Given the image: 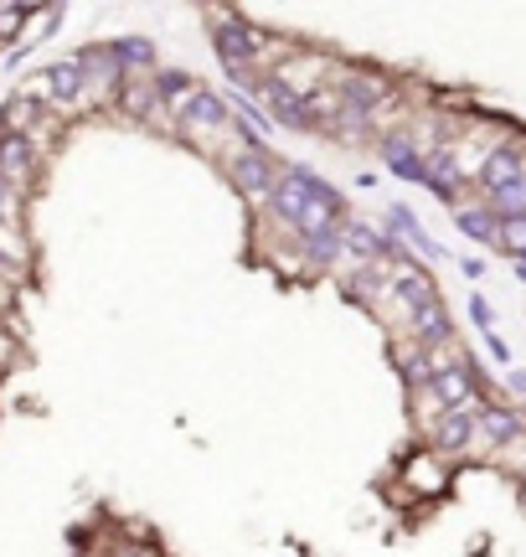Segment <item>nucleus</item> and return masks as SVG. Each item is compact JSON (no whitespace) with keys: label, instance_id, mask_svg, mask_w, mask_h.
<instances>
[{"label":"nucleus","instance_id":"dca6fc26","mask_svg":"<svg viewBox=\"0 0 526 557\" xmlns=\"http://www.w3.org/2000/svg\"><path fill=\"white\" fill-rule=\"evenodd\" d=\"M480 201H486L496 218H526V176L511 181V186H501V191H486Z\"/></svg>","mask_w":526,"mask_h":557},{"label":"nucleus","instance_id":"1a4fd4ad","mask_svg":"<svg viewBox=\"0 0 526 557\" xmlns=\"http://www.w3.org/2000/svg\"><path fill=\"white\" fill-rule=\"evenodd\" d=\"M526 176V139L511 135V139H496L486 150V160H480V171H475V186L480 191H501V186H511V181Z\"/></svg>","mask_w":526,"mask_h":557},{"label":"nucleus","instance_id":"2eb2a0df","mask_svg":"<svg viewBox=\"0 0 526 557\" xmlns=\"http://www.w3.org/2000/svg\"><path fill=\"white\" fill-rule=\"evenodd\" d=\"M197 88V73H181V67H155V94H161V103L176 114L181 109V99Z\"/></svg>","mask_w":526,"mask_h":557},{"label":"nucleus","instance_id":"423d86ee","mask_svg":"<svg viewBox=\"0 0 526 557\" xmlns=\"http://www.w3.org/2000/svg\"><path fill=\"white\" fill-rule=\"evenodd\" d=\"M181 129H197V135H223V129H233V103H227V94L197 83L181 99V109H176V135H181Z\"/></svg>","mask_w":526,"mask_h":557},{"label":"nucleus","instance_id":"4468645a","mask_svg":"<svg viewBox=\"0 0 526 557\" xmlns=\"http://www.w3.org/2000/svg\"><path fill=\"white\" fill-rule=\"evenodd\" d=\"M109 47H114L124 73H155V41L150 37H114Z\"/></svg>","mask_w":526,"mask_h":557},{"label":"nucleus","instance_id":"bb28decb","mask_svg":"<svg viewBox=\"0 0 526 557\" xmlns=\"http://www.w3.org/2000/svg\"><path fill=\"white\" fill-rule=\"evenodd\" d=\"M202 5H223V0H202Z\"/></svg>","mask_w":526,"mask_h":557},{"label":"nucleus","instance_id":"39448f33","mask_svg":"<svg viewBox=\"0 0 526 557\" xmlns=\"http://www.w3.org/2000/svg\"><path fill=\"white\" fill-rule=\"evenodd\" d=\"M424 444L434 455H444L449 465H465V459L480 455V423H475V408L469 413H439L434 429L424 434Z\"/></svg>","mask_w":526,"mask_h":557},{"label":"nucleus","instance_id":"412c9836","mask_svg":"<svg viewBox=\"0 0 526 557\" xmlns=\"http://www.w3.org/2000/svg\"><path fill=\"white\" fill-rule=\"evenodd\" d=\"M469 325L475 331H496V305L486 295H469Z\"/></svg>","mask_w":526,"mask_h":557},{"label":"nucleus","instance_id":"f03ea898","mask_svg":"<svg viewBox=\"0 0 526 557\" xmlns=\"http://www.w3.org/2000/svg\"><path fill=\"white\" fill-rule=\"evenodd\" d=\"M330 88H336V99H341L346 114H362V120H377L387 103H398V83L383 78L377 67H330Z\"/></svg>","mask_w":526,"mask_h":557},{"label":"nucleus","instance_id":"a878e982","mask_svg":"<svg viewBox=\"0 0 526 557\" xmlns=\"http://www.w3.org/2000/svg\"><path fill=\"white\" fill-rule=\"evenodd\" d=\"M351 186H356V191H372V186H377V176H372V171H356V181H351Z\"/></svg>","mask_w":526,"mask_h":557},{"label":"nucleus","instance_id":"5701e85b","mask_svg":"<svg viewBox=\"0 0 526 557\" xmlns=\"http://www.w3.org/2000/svg\"><path fill=\"white\" fill-rule=\"evenodd\" d=\"M460 269H465V278H486V263L475 259V253H465V259H460Z\"/></svg>","mask_w":526,"mask_h":557},{"label":"nucleus","instance_id":"b1692460","mask_svg":"<svg viewBox=\"0 0 526 557\" xmlns=\"http://www.w3.org/2000/svg\"><path fill=\"white\" fill-rule=\"evenodd\" d=\"M21 11H26V16H37V11H47V5H58V0H16Z\"/></svg>","mask_w":526,"mask_h":557},{"label":"nucleus","instance_id":"a211bd4d","mask_svg":"<svg viewBox=\"0 0 526 557\" xmlns=\"http://www.w3.org/2000/svg\"><path fill=\"white\" fill-rule=\"evenodd\" d=\"M496 248H501L506 259L526 253V218H501V227H496Z\"/></svg>","mask_w":526,"mask_h":557},{"label":"nucleus","instance_id":"f8f14e48","mask_svg":"<svg viewBox=\"0 0 526 557\" xmlns=\"http://www.w3.org/2000/svg\"><path fill=\"white\" fill-rule=\"evenodd\" d=\"M454 227H460V238L480 243V248H496V227H501V218L490 212L486 201H460V207H454Z\"/></svg>","mask_w":526,"mask_h":557},{"label":"nucleus","instance_id":"9b49d317","mask_svg":"<svg viewBox=\"0 0 526 557\" xmlns=\"http://www.w3.org/2000/svg\"><path fill=\"white\" fill-rule=\"evenodd\" d=\"M434 372H439V351H428V346H418V341L398 346V377H403V387L413 393V398H424L428 393Z\"/></svg>","mask_w":526,"mask_h":557},{"label":"nucleus","instance_id":"0eeeda50","mask_svg":"<svg viewBox=\"0 0 526 557\" xmlns=\"http://www.w3.org/2000/svg\"><path fill=\"white\" fill-rule=\"evenodd\" d=\"M377 150H383V171L387 176L408 181V186H428V150L413 139V129H387L383 139H377Z\"/></svg>","mask_w":526,"mask_h":557},{"label":"nucleus","instance_id":"4be33fe9","mask_svg":"<svg viewBox=\"0 0 526 557\" xmlns=\"http://www.w3.org/2000/svg\"><path fill=\"white\" fill-rule=\"evenodd\" d=\"M506 387H511V398L526 403V372L522 367H506Z\"/></svg>","mask_w":526,"mask_h":557},{"label":"nucleus","instance_id":"20e7f679","mask_svg":"<svg viewBox=\"0 0 526 557\" xmlns=\"http://www.w3.org/2000/svg\"><path fill=\"white\" fill-rule=\"evenodd\" d=\"M475 423H480V449L486 455H506V449L526 444V418L506 398H480L475 403Z\"/></svg>","mask_w":526,"mask_h":557},{"label":"nucleus","instance_id":"ddd939ff","mask_svg":"<svg viewBox=\"0 0 526 557\" xmlns=\"http://www.w3.org/2000/svg\"><path fill=\"white\" fill-rule=\"evenodd\" d=\"M233 129H243V135H253V139H263V145H268V139H274V129H279V124L268 120V109H263L259 99H253V94H248V88H238V94H233Z\"/></svg>","mask_w":526,"mask_h":557},{"label":"nucleus","instance_id":"7ed1b4c3","mask_svg":"<svg viewBox=\"0 0 526 557\" xmlns=\"http://www.w3.org/2000/svg\"><path fill=\"white\" fill-rule=\"evenodd\" d=\"M449 480H454V465H449L444 455H434L428 444H418V449L398 465V500H403V506H413V500L444 496Z\"/></svg>","mask_w":526,"mask_h":557},{"label":"nucleus","instance_id":"6e6552de","mask_svg":"<svg viewBox=\"0 0 526 557\" xmlns=\"http://www.w3.org/2000/svg\"><path fill=\"white\" fill-rule=\"evenodd\" d=\"M346 259L351 263H398L408 259V248L387 227L377 222H362V218H346Z\"/></svg>","mask_w":526,"mask_h":557},{"label":"nucleus","instance_id":"6ab92c4d","mask_svg":"<svg viewBox=\"0 0 526 557\" xmlns=\"http://www.w3.org/2000/svg\"><path fill=\"white\" fill-rule=\"evenodd\" d=\"M21 32H26V11L16 0H0V47H16Z\"/></svg>","mask_w":526,"mask_h":557},{"label":"nucleus","instance_id":"9d476101","mask_svg":"<svg viewBox=\"0 0 526 557\" xmlns=\"http://www.w3.org/2000/svg\"><path fill=\"white\" fill-rule=\"evenodd\" d=\"M387 233L403 243L413 259H424L428 269H434V263H449V253H444V248H439L434 238H428V227L418 222V212H413L408 201H392V207H387Z\"/></svg>","mask_w":526,"mask_h":557},{"label":"nucleus","instance_id":"f257e3e1","mask_svg":"<svg viewBox=\"0 0 526 557\" xmlns=\"http://www.w3.org/2000/svg\"><path fill=\"white\" fill-rule=\"evenodd\" d=\"M223 176L233 181V191H238L253 212H263L268 197H274V181H279V156H274L263 139L233 129V145L223 150Z\"/></svg>","mask_w":526,"mask_h":557},{"label":"nucleus","instance_id":"393cba45","mask_svg":"<svg viewBox=\"0 0 526 557\" xmlns=\"http://www.w3.org/2000/svg\"><path fill=\"white\" fill-rule=\"evenodd\" d=\"M511 274H516V284L526 289V253H516V259H511Z\"/></svg>","mask_w":526,"mask_h":557},{"label":"nucleus","instance_id":"f3484780","mask_svg":"<svg viewBox=\"0 0 526 557\" xmlns=\"http://www.w3.org/2000/svg\"><path fill=\"white\" fill-rule=\"evenodd\" d=\"M0 263H11V274L32 263V248L21 238V222H0Z\"/></svg>","mask_w":526,"mask_h":557},{"label":"nucleus","instance_id":"aec40b11","mask_svg":"<svg viewBox=\"0 0 526 557\" xmlns=\"http://www.w3.org/2000/svg\"><path fill=\"white\" fill-rule=\"evenodd\" d=\"M480 341H486L490 367H501V372H506V367H511V346H506V336H501V331H480Z\"/></svg>","mask_w":526,"mask_h":557}]
</instances>
